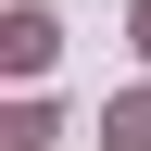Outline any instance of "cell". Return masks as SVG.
I'll list each match as a JSON object with an SVG mask.
<instances>
[{"mask_svg":"<svg viewBox=\"0 0 151 151\" xmlns=\"http://www.w3.org/2000/svg\"><path fill=\"white\" fill-rule=\"evenodd\" d=\"M126 25H139V50H151V0H139V13H126Z\"/></svg>","mask_w":151,"mask_h":151,"instance_id":"obj_2","label":"cell"},{"mask_svg":"<svg viewBox=\"0 0 151 151\" xmlns=\"http://www.w3.org/2000/svg\"><path fill=\"white\" fill-rule=\"evenodd\" d=\"M101 139H113V151H151V88H139V101H113V113H101Z\"/></svg>","mask_w":151,"mask_h":151,"instance_id":"obj_1","label":"cell"}]
</instances>
